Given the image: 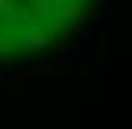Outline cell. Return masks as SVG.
Instances as JSON below:
<instances>
[{"mask_svg":"<svg viewBox=\"0 0 132 129\" xmlns=\"http://www.w3.org/2000/svg\"><path fill=\"white\" fill-rule=\"evenodd\" d=\"M100 0H0V61H29L61 49Z\"/></svg>","mask_w":132,"mask_h":129,"instance_id":"cell-1","label":"cell"}]
</instances>
